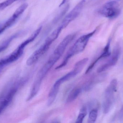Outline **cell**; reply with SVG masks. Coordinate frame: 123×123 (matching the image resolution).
Wrapping results in <instances>:
<instances>
[{
    "instance_id": "obj_1",
    "label": "cell",
    "mask_w": 123,
    "mask_h": 123,
    "mask_svg": "<svg viewBox=\"0 0 123 123\" xmlns=\"http://www.w3.org/2000/svg\"><path fill=\"white\" fill-rule=\"evenodd\" d=\"M97 29H95L92 32L79 38L67 52L63 62L55 68V69H60L65 66L71 58L82 52L85 49L90 39L97 32Z\"/></svg>"
},
{
    "instance_id": "obj_2",
    "label": "cell",
    "mask_w": 123,
    "mask_h": 123,
    "mask_svg": "<svg viewBox=\"0 0 123 123\" xmlns=\"http://www.w3.org/2000/svg\"><path fill=\"white\" fill-rule=\"evenodd\" d=\"M117 82L116 79L111 81L105 90L104 99L103 102L102 108L105 114L108 113L112 108L115 99V93L117 91Z\"/></svg>"
},
{
    "instance_id": "obj_3",
    "label": "cell",
    "mask_w": 123,
    "mask_h": 123,
    "mask_svg": "<svg viewBox=\"0 0 123 123\" xmlns=\"http://www.w3.org/2000/svg\"><path fill=\"white\" fill-rule=\"evenodd\" d=\"M98 13L104 17L111 19L115 18L120 13L119 4L115 1L108 2L99 9Z\"/></svg>"
},
{
    "instance_id": "obj_4",
    "label": "cell",
    "mask_w": 123,
    "mask_h": 123,
    "mask_svg": "<svg viewBox=\"0 0 123 123\" xmlns=\"http://www.w3.org/2000/svg\"><path fill=\"white\" fill-rule=\"evenodd\" d=\"M86 0H81L64 18L60 26L62 29L66 28L70 23L76 19L83 10Z\"/></svg>"
},
{
    "instance_id": "obj_5",
    "label": "cell",
    "mask_w": 123,
    "mask_h": 123,
    "mask_svg": "<svg viewBox=\"0 0 123 123\" xmlns=\"http://www.w3.org/2000/svg\"><path fill=\"white\" fill-rule=\"evenodd\" d=\"M120 53V47L119 45H116L114 48L110 58L107 63L98 68L97 70V73H102L115 66L117 62Z\"/></svg>"
},
{
    "instance_id": "obj_6",
    "label": "cell",
    "mask_w": 123,
    "mask_h": 123,
    "mask_svg": "<svg viewBox=\"0 0 123 123\" xmlns=\"http://www.w3.org/2000/svg\"><path fill=\"white\" fill-rule=\"evenodd\" d=\"M24 50V49L19 46L12 53L0 60V68L18 60L22 55Z\"/></svg>"
},
{
    "instance_id": "obj_7",
    "label": "cell",
    "mask_w": 123,
    "mask_h": 123,
    "mask_svg": "<svg viewBox=\"0 0 123 123\" xmlns=\"http://www.w3.org/2000/svg\"><path fill=\"white\" fill-rule=\"evenodd\" d=\"M48 50L49 49L43 45L28 58L26 61L27 65L31 66L35 64Z\"/></svg>"
},
{
    "instance_id": "obj_8",
    "label": "cell",
    "mask_w": 123,
    "mask_h": 123,
    "mask_svg": "<svg viewBox=\"0 0 123 123\" xmlns=\"http://www.w3.org/2000/svg\"><path fill=\"white\" fill-rule=\"evenodd\" d=\"M111 41V40L110 39L108 40L107 45L104 48L103 52L102 53L101 55L97 59H96L94 62H92L91 64V65H90L87 68L86 72H85L86 74L88 73L92 69V68L94 66L95 64L99 60L102 59V58H104L108 57V56L111 55V52L110 50Z\"/></svg>"
},
{
    "instance_id": "obj_9",
    "label": "cell",
    "mask_w": 123,
    "mask_h": 123,
    "mask_svg": "<svg viewBox=\"0 0 123 123\" xmlns=\"http://www.w3.org/2000/svg\"><path fill=\"white\" fill-rule=\"evenodd\" d=\"M61 84L57 80L53 86L48 95V106H50L55 100Z\"/></svg>"
},
{
    "instance_id": "obj_10",
    "label": "cell",
    "mask_w": 123,
    "mask_h": 123,
    "mask_svg": "<svg viewBox=\"0 0 123 123\" xmlns=\"http://www.w3.org/2000/svg\"><path fill=\"white\" fill-rule=\"evenodd\" d=\"M16 92L15 89L11 90L9 93L0 102V114H1L8 106Z\"/></svg>"
},
{
    "instance_id": "obj_11",
    "label": "cell",
    "mask_w": 123,
    "mask_h": 123,
    "mask_svg": "<svg viewBox=\"0 0 123 123\" xmlns=\"http://www.w3.org/2000/svg\"><path fill=\"white\" fill-rule=\"evenodd\" d=\"M82 91L81 88H77L74 89L71 91L67 99L66 102L67 103H70L74 101L77 98Z\"/></svg>"
},
{
    "instance_id": "obj_12",
    "label": "cell",
    "mask_w": 123,
    "mask_h": 123,
    "mask_svg": "<svg viewBox=\"0 0 123 123\" xmlns=\"http://www.w3.org/2000/svg\"><path fill=\"white\" fill-rule=\"evenodd\" d=\"M88 60L89 59L87 58L81 59L75 64L73 69L78 74L82 71Z\"/></svg>"
},
{
    "instance_id": "obj_13",
    "label": "cell",
    "mask_w": 123,
    "mask_h": 123,
    "mask_svg": "<svg viewBox=\"0 0 123 123\" xmlns=\"http://www.w3.org/2000/svg\"><path fill=\"white\" fill-rule=\"evenodd\" d=\"M23 32H18L15 34L14 35H12V36L9 38L8 39L6 40L3 43L2 45L0 46V53L3 51L9 45L11 42L13 40V39L14 38H16L17 37H18L19 35H21V34L23 33Z\"/></svg>"
},
{
    "instance_id": "obj_14",
    "label": "cell",
    "mask_w": 123,
    "mask_h": 123,
    "mask_svg": "<svg viewBox=\"0 0 123 123\" xmlns=\"http://www.w3.org/2000/svg\"><path fill=\"white\" fill-rule=\"evenodd\" d=\"M87 114V109L86 107V106H83L80 110L76 123H82L84 119L86 116Z\"/></svg>"
},
{
    "instance_id": "obj_15",
    "label": "cell",
    "mask_w": 123,
    "mask_h": 123,
    "mask_svg": "<svg viewBox=\"0 0 123 123\" xmlns=\"http://www.w3.org/2000/svg\"><path fill=\"white\" fill-rule=\"evenodd\" d=\"M28 6V4L26 3H25L22 4L16 10L13 15L18 19L26 10Z\"/></svg>"
},
{
    "instance_id": "obj_16",
    "label": "cell",
    "mask_w": 123,
    "mask_h": 123,
    "mask_svg": "<svg viewBox=\"0 0 123 123\" xmlns=\"http://www.w3.org/2000/svg\"><path fill=\"white\" fill-rule=\"evenodd\" d=\"M98 111L97 109L92 110L89 114L87 123H94L97 118Z\"/></svg>"
},
{
    "instance_id": "obj_17",
    "label": "cell",
    "mask_w": 123,
    "mask_h": 123,
    "mask_svg": "<svg viewBox=\"0 0 123 123\" xmlns=\"http://www.w3.org/2000/svg\"><path fill=\"white\" fill-rule=\"evenodd\" d=\"M18 0H6L0 3V11L6 8Z\"/></svg>"
},
{
    "instance_id": "obj_18",
    "label": "cell",
    "mask_w": 123,
    "mask_h": 123,
    "mask_svg": "<svg viewBox=\"0 0 123 123\" xmlns=\"http://www.w3.org/2000/svg\"><path fill=\"white\" fill-rule=\"evenodd\" d=\"M118 118L120 120H123V105L118 114Z\"/></svg>"
},
{
    "instance_id": "obj_19",
    "label": "cell",
    "mask_w": 123,
    "mask_h": 123,
    "mask_svg": "<svg viewBox=\"0 0 123 123\" xmlns=\"http://www.w3.org/2000/svg\"><path fill=\"white\" fill-rule=\"evenodd\" d=\"M7 28L4 24L0 25V34L2 33L4 30H6Z\"/></svg>"
},
{
    "instance_id": "obj_20",
    "label": "cell",
    "mask_w": 123,
    "mask_h": 123,
    "mask_svg": "<svg viewBox=\"0 0 123 123\" xmlns=\"http://www.w3.org/2000/svg\"><path fill=\"white\" fill-rule=\"evenodd\" d=\"M68 0H62V1L61 3L60 4V6H59L60 7H61V6H62L63 5H64Z\"/></svg>"
},
{
    "instance_id": "obj_21",
    "label": "cell",
    "mask_w": 123,
    "mask_h": 123,
    "mask_svg": "<svg viewBox=\"0 0 123 123\" xmlns=\"http://www.w3.org/2000/svg\"></svg>"
}]
</instances>
